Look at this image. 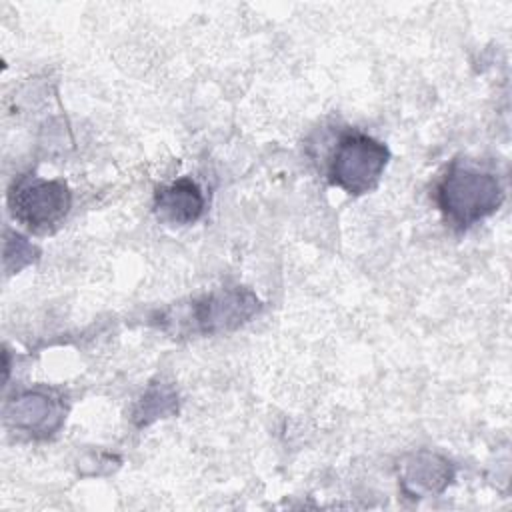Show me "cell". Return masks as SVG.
<instances>
[{"instance_id":"cell-1","label":"cell","mask_w":512,"mask_h":512,"mask_svg":"<svg viewBox=\"0 0 512 512\" xmlns=\"http://www.w3.org/2000/svg\"><path fill=\"white\" fill-rule=\"evenodd\" d=\"M434 200L446 222L466 230L500 208L504 188L494 174L454 160L438 180Z\"/></svg>"},{"instance_id":"cell-2","label":"cell","mask_w":512,"mask_h":512,"mask_svg":"<svg viewBox=\"0 0 512 512\" xmlns=\"http://www.w3.org/2000/svg\"><path fill=\"white\" fill-rule=\"evenodd\" d=\"M260 310V300L248 288H220L160 314V326L176 336L228 332L248 322Z\"/></svg>"},{"instance_id":"cell-3","label":"cell","mask_w":512,"mask_h":512,"mask_svg":"<svg viewBox=\"0 0 512 512\" xmlns=\"http://www.w3.org/2000/svg\"><path fill=\"white\" fill-rule=\"evenodd\" d=\"M390 152L376 138L348 130L340 134L328 164V178L348 194L360 196L376 188Z\"/></svg>"},{"instance_id":"cell-4","label":"cell","mask_w":512,"mask_h":512,"mask_svg":"<svg viewBox=\"0 0 512 512\" xmlns=\"http://www.w3.org/2000/svg\"><path fill=\"white\" fill-rule=\"evenodd\" d=\"M72 204L70 190L60 180H44L34 174L20 176L8 190L10 214L34 234L58 228Z\"/></svg>"},{"instance_id":"cell-5","label":"cell","mask_w":512,"mask_h":512,"mask_svg":"<svg viewBox=\"0 0 512 512\" xmlns=\"http://www.w3.org/2000/svg\"><path fill=\"white\" fill-rule=\"evenodd\" d=\"M156 214L170 224H192L204 212V194L190 178H180L154 192Z\"/></svg>"},{"instance_id":"cell-6","label":"cell","mask_w":512,"mask_h":512,"mask_svg":"<svg viewBox=\"0 0 512 512\" xmlns=\"http://www.w3.org/2000/svg\"><path fill=\"white\" fill-rule=\"evenodd\" d=\"M6 418L16 428H22L30 434L46 436L60 426L64 418V408L58 400L42 392H26L10 402Z\"/></svg>"},{"instance_id":"cell-7","label":"cell","mask_w":512,"mask_h":512,"mask_svg":"<svg viewBox=\"0 0 512 512\" xmlns=\"http://www.w3.org/2000/svg\"><path fill=\"white\" fill-rule=\"evenodd\" d=\"M452 480L448 460L432 452H416L402 462L400 482L410 496H430L442 492Z\"/></svg>"},{"instance_id":"cell-8","label":"cell","mask_w":512,"mask_h":512,"mask_svg":"<svg viewBox=\"0 0 512 512\" xmlns=\"http://www.w3.org/2000/svg\"><path fill=\"white\" fill-rule=\"evenodd\" d=\"M174 408H176V396H174V392H172L170 388H164V386H160V388H158V386H152V388L144 394L140 406L136 408L134 418H136V424H138V426H144V424H150V422L156 420V418H162L164 414L172 412Z\"/></svg>"}]
</instances>
